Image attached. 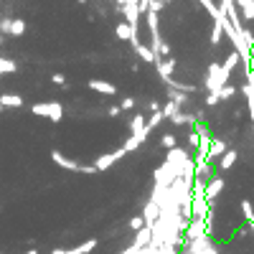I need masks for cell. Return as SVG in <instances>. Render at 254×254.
Returning a JSON list of instances; mask_svg holds the SVG:
<instances>
[{
    "instance_id": "1",
    "label": "cell",
    "mask_w": 254,
    "mask_h": 254,
    "mask_svg": "<svg viewBox=\"0 0 254 254\" xmlns=\"http://www.w3.org/2000/svg\"><path fill=\"white\" fill-rule=\"evenodd\" d=\"M51 160L64 168V171H69V173H84V176H97V168L94 165H81L76 160H71L69 155H64L61 150H51Z\"/></svg>"
},
{
    "instance_id": "2",
    "label": "cell",
    "mask_w": 254,
    "mask_h": 254,
    "mask_svg": "<svg viewBox=\"0 0 254 254\" xmlns=\"http://www.w3.org/2000/svg\"><path fill=\"white\" fill-rule=\"evenodd\" d=\"M31 112L36 117H46L51 122H61L64 120V107H61V102H38L31 107Z\"/></svg>"
},
{
    "instance_id": "3",
    "label": "cell",
    "mask_w": 254,
    "mask_h": 254,
    "mask_svg": "<svg viewBox=\"0 0 254 254\" xmlns=\"http://www.w3.org/2000/svg\"><path fill=\"white\" fill-rule=\"evenodd\" d=\"M229 79V71L221 69V64H211L208 66V74H206V89L208 92H219Z\"/></svg>"
},
{
    "instance_id": "4",
    "label": "cell",
    "mask_w": 254,
    "mask_h": 254,
    "mask_svg": "<svg viewBox=\"0 0 254 254\" xmlns=\"http://www.w3.org/2000/svg\"><path fill=\"white\" fill-rule=\"evenodd\" d=\"M127 155V150H125V147H117V150H112V153H102L92 165L97 168V173H104V171H110V168L117 163V160H122Z\"/></svg>"
},
{
    "instance_id": "5",
    "label": "cell",
    "mask_w": 254,
    "mask_h": 254,
    "mask_svg": "<svg viewBox=\"0 0 254 254\" xmlns=\"http://www.w3.org/2000/svg\"><path fill=\"white\" fill-rule=\"evenodd\" d=\"M97 239H87V242H81V244H76V247H71V249H54L51 254H89V252H94L97 249Z\"/></svg>"
},
{
    "instance_id": "6",
    "label": "cell",
    "mask_w": 254,
    "mask_h": 254,
    "mask_svg": "<svg viewBox=\"0 0 254 254\" xmlns=\"http://www.w3.org/2000/svg\"><path fill=\"white\" fill-rule=\"evenodd\" d=\"M221 190H224V181L211 176V178L206 181V190H203V193H206V201H208V203H214V201L219 198V193H221Z\"/></svg>"
},
{
    "instance_id": "7",
    "label": "cell",
    "mask_w": 254,
    "mask_h": 254,
    "mask_svg": "<svg viewBox=\"0 0 254 254\" xmlns=\"http://www.w3.org/2000/svg\"><path fill=\"white\" fill-rule=\"evenodd\" d=\"M89 89H92V92H99V94H104V97L117 94L115 84H112V81H104V79H92V81H89Z\"/></svg>"
},
{
    "instance_id": "8",
    "label": "cell",
    "mask_w": 254,
    "mask_h": 254,
    "mask_svg": "<svg viewBox=\"0 0 254 254\" xmlns=\"http://www.w3.org/2000/svg\"><path fill=\"white\" fill-rule=\"evenodd\" d=\"M158 216H160V206H158L155 201L147 198V203H145V208H142V219H145V224H147V226H153V224L158 221Z\"/></svg>"
},
{
    "instance_id": "9",
    "label": "cell",
    "mask_w": 254,
    "mask_h": 254,
    "mask_svg": "<svg viewBox=\"0 0 254 254\" xmlns=\"http://www.w3.org/2000/svg\"><path fill=\"white\" fill-rule=\"evenodd\" d=\"M153 242V226H142L140 231H135V239H132V244L137 247V249H142V247H147V244H150Z\"/></svg>"
},
{
    "instance_id": "10",
    "label": "cell",
    "mask_w": 254,
    "mask_h": 254,
    "mask_svg": "<svg viewBox=\"0 0 254 254\" xmlns=\"http://www.w3.org/2000/svg\"><path fill=\"white\" fill-rule=\"evenodd\" d=\"M224 153H226V142L211 137V145H208V163H211V160H219Z\"/></svg>"
},
{
    "instance_id": "11",
    "label": "cell",
    "mask_w": 254,
    "mask_h": 254,
    "mask_svg": "<svg viewBox=\"0 0 254 254\" xmlns=\"http://www.w3.org/2000/svg\"><path fill=\"white\" fill-rule=\"evenodd\" d=\"M132 33H140V31H137V28H132L130 23H127V20H120L117 28H115V36H117L120 41H130V38H132Z\"/></svg>"
},
{
    "instance_id": "12",
    "label": "cell",
    "mask_w": 254,
    "mask_h": 254,
    "mask_svg": "<svg viewBox=\"0 0 254 254\" xmlns=\"http://www.w3.org/2000/svg\"><path fill=\"white\" fill-rule=\"evenodd\" d=\"M0 104H3V110H5V107H8V110L23 107V97H18V94H10V92H5V94H0Z\"/></svg>"
},
{
    "instance_id": "13",
    "label": "cell",
    "mask_w": 254,
    "mask_h": 254,
    "mask_svg": "<svg viewBox=\"0 0 254 254\" xmlns=\"http://www.w3.org/2000/svg\"><path fill=\"white\" fill-rule=\"evenodd\" d=\"M135 51H137V56H140L145 64H155V54H153V49H150V46H145V44H135Z\"/></svg>"
},
{
    "instance_id": "14",
    "label": "cell",
    "mask_w": 254,
    "mask_h": 254,
    "mask_svg": "<svg viewBox=\"0 0 254 254\" xmlns=\"http://www.w3.org/2000/svg\"><path fill=\"white\" fill-rule=\"evenodd\" d=\"M18 71V64L13 59H5V56H0V76H5V74H15Z\"/></svg>"
},
{
    "instance_id": "15",
    "label": "cell",
    "mask_w": 254,
    "mask_h": 254,
    "mask_svg": "<svg viewBox=\"0 0 254 254\" xmlns=\"http://www.w3.org/2000/svg\"><path fill=\"white\" fill-rule=\"evenodd\" d=\"M145 115H135L132 120H130V135H140L142 130H145Z\"/></svg>"
},
{
    "instance_id": "16",
    "label": "cell",
    "mask_w": 254,
    "mask_h": 254,
    "mask_svg": "<svg viewBox=\"0 0 254 254\" xmlns=\"http://www.w3.org/2000/svg\"><path fill=\"white\" fill-rule=\"evenodd\" d=\"M237 163V150H226L221 158H219V165H221V171H226V168H231Z\"/></svg>"
},
{
    "instance_id": "17",
    "label": "cell",
    "mask_w": 254,
    "mask_h": 254,
    "mask_svg": "<svg viewBox=\"0 0 254 254\" xmlns=\"http://www.w3.org/2000/svg\"><path fill=\"white\" fill-rule=\"evenodd\" d=\"M168 99H173V102L178 104V107H183V104L188 102V94H186V92H181V89H171V87H168Z\"/></svg>"
},
{
    "instance_id": "18",
    "label": "cell",
    "mask_w": 254,
    "mask_h": 254,
    "mask_svg": "<svg viewBox=\"0 0 254 254\" xmlns=\"http://www.w3.org/2000/svg\"><path fill=\"white\" fill-rule=\"evenodd\" d=\"M23 33H26V20L13 18V23H10V33H8V36H23Z\"/></svg>"
},
{
    "instance_id": "19",
    "label": "cell",
    "mask_w": 254,
    "mask_h": 254,
    "mask_svg": "<svg viewBox=\"0 0 254 254\" xmlns=\"http://www.w3.org/2000/svg\"><path fill=\"white\" fill-rule=\"evenodd\" d=\"M160 110H163V117H165V120H171V117H173L178 110H183V107H178L173 99H168V102H165V107H160Z\"/></svg>"
},
{
    "instance_id": "20",
    "label": "cell",
    "mask_w": 254,
    "mask_h": 254,
    "mask_svg": "<svg viewBox=\"0 0 254 254\" xmlns=\"http://www.w3.org/2000/svg\"><path fill=\"white\" fill-rule=\"evenodd\" d=\"M163 120H165V117H163V110H158V112H153L150 117H147V122H145V125H147V130H150V132H153V130H155V127H158V125H160Z\"/></svg>"
},
{
    "instance_id": "21",
    "label": "cell",
    "mask_w": 254,
    "mask_h": 254,
    "mask_svg": "<svg viewBox=\"0 0 254 254\" xmlns=\"http://www.w3.org/2000/svg\"><path fill=\"white\" fill-rule=\"evenodd\" d=\"M237 64H239V51H237V54H229V59H226V61L221 64V69L231 74V69H234V66H237Z\"/></svg>"
},
{
    "instance_id": "22",
    "label": "cell",
    "mask_w": 254,
    "mask_h": 254,
    "mask_svg": "<svg viewBox=\"0 0 254 254\" xmlns=\"http://www.w3.org/2000/svg\"><path fill=\"white\" fill-rule=\"evenodd\" d=\"M237 3L244 10V18H254V0H237Z\"/></svg>"
},
{
    "instance_id": "23",
    "label": "cell",
    "mask_w": 254,
    "mask_h": 254,
    "mask_svg": "<svg viewBox=\"0 0 254 254\" xmlns=\"http://www.w3.org/2000/svg\"><path fill=\"white\" fill-rule=\"evenodd\" d=\"M234 94H237V89H234V87H229V84H224V87L219 89V97H221V99H231Z\"/></svg>"
},
{
    "instance_id": "24",
    "label": "cell",
    "mask_w": 254,
    "mask_h": 254,
    "mask_svg": "<svg viewBox=\"0 0 254 254\" xmlns=\"http://www.w3.org/2000/svg\"><path fill=\"white\" fill-rule=\"evenodd\" d=\"M242 211H244V219H247V221H252V219H254V208H252V203H249V201H242Z\"/></svg>"
},
{
    "instance_id": "25",
    "label": "cell",
    "mask_w": 254,
    "mask_h": 254,
    "mask_svg": "<svg viewBox=\"0 0 254 254\" xmlns=\"http://www.w3.org/2000/svg\"><path fill=\"white\" fill-rule=\"evenodd\" d=\"M160 145L165 147V150H171V147H176V137L173 135H163L160 137Z\"/></svg>"
},
{
    "instance_id": "26",
    "label": "cell",
    "mask_w": 254,
    "mask_h": 254,
    "mask_svg": "<svg viewBox=\"0 0 254 254\" xmlns=\"http://www.w3.org/2000/svg\"><path fill=\"white\" fill-rule=\"evenodd\" d=\"M198 142H201V135H198V130L193 127V130H190V135H188V145H190V147H198Z\"/></svg>"
},
{
    "instance_id": "27",
    "label": "cell",
    "mask_w": 254,
    "mask_h": 254,
    "mask_svg": "<svg viewBox=\"0 0 254 254\" xmlns=\"http://www.w3.org/2000/svg\"><path fill=\"white\" fill-rule=\"evenodd\" d=\"M142 226H145V219H142V216H132V219H130V229H132V231H140Z\"/></svg>"
},
{
    "instance_id": "28",
    "label": "cell",
    "mask_w": 254,
    "mask_h": 254,
    "mask_svg": "<svg viewBox=\"0 0 254 254\" xmlns=\"http://www.w3.org/2000/svg\"><path fill=\"white\" fill-rule=\"evenodd\" d=\"M221 31H224V28H221V23H216V26H214V31H211V44H219V41H221Z\"/></svg>"
},
{
    "instance_id": "29",
    "label": "cell",
    "mask_w": 254,
    "mask_h": 254,
    "mask_svg": "<svg viewBox=\"0 0 254 254\" xmlns=\"http://www.w3.org/2000/svg\"><path fill=\"white\" fill-rule=\"evenodd\" d=\"M219 102H221L219 92H208V94H206V104H208V107H214V104H219Z\"/></svg>"
},
{
    "instance_id": "30",
    "label": "cell",
    "mask_w": 254,
    "mask_h": 254,
    "mask_svg": "<svg viewBox=\"0 0 254 254\" xmlns=\"http://www.w3.org/2000/svg\"><path fill=\"white\" fill-rule=\"evenodd\" d=\"M120 107H122V112H127V110H132V107H135V99H132V97H122V102H120Z\"/></svg>"
},
{
    "instance_id": "31",
    "label": "cell",
    "mask_w": 254,
    "mask_h": 254,
    "mask_svg": "<svg viewBox=\"0 0 254 254\" xmlns=\"http://www.w3.org/2000/svg\"><path fill=\"white\" fill-rule=\"evenodd\" d=\"M135 254H158V249H155L153 244H147V247H142V249H137Z\"/></svg>"
},
{
    "instance_id": "32",
    "label": "cell",
    "mask_w": 254,
    "mask_h": 254,
    "mask_svg": "<svg viewBox=\"0 0 254 254\" xmlns=\"http://www.w3.org/2000/svg\"><path fill=\"white\" fill-rule=\"evenodd\" d=\"M107 115H110V117H120V115H122V107H120V104H115V107L107 110Z\"/></svg>"
},
{
    "instance_id": "33",
    "label": "cell",
    "mask_w": 254,
    "mask_h": 254,
    "mask_svg": "<svg viewBox=\"0 0 254 254\" xmlns=\"http://www.w3.org/2000/svg\"><path fill=\"white\" fill-rule=\"evenodd\" d=\"M51 81H54V84H61V87H64V84H66V76H64V74H54Z\"/></svg>"
},
{
    "instance_id": "34",
    "label": "cell",
    "mask_w": 254,
    "mask_h": 254,
    "mask_svg": "<svg viewBox=\"0 0 254 254\" xmlns=\"http://www.w3.org/2000/svg\"><path fill=\"white\" fill-rule=\"evenodd\" d=\"M135 252H137V247H135V244H130V247H125L120 254H135Z\"/></svg>"
},
{
    "instance_id": "35",
    "label": "cell",
    "mask_w": 254,
    "mask_h": 254,
    "mask_svg": "<svg viewBox=\"0 0 254 254\" xmlns=\"http://www.w3.org/2000/svg\"><path fill=\"white\" fill-rule=\"evenodd\" d=\"M147 107H150V112H158V110H160V104H158V102H155V99H153V102H150V104H147Z\"/></svg>"
},
{
    "instance_id": "36",
    "label": "cell",
    "mask_w": 254,
    "mask_h": 254,
    "mask_svg": "<svg viewBox=\"0 0 254 254\" xmlns=\"http://www.w3.org/2000/svg\"><path fill=\"white\" fill-rule=\"evenodd\" d=\"M249 229H252V237H254V219L249 221Z\"/></svg>"
},
{
    "instance_id": "37",
    "label": "cell",
    "mask_w": 254,
    "mask_h": 254,
    "mask_svg": "<svg viewBox=\"0 0 254 254\" xmlns=\"http://www.w3.org/2000/svg\"><path fill=\"white\" fill-rule=\"evenodd\" d=\"M3 44H5V36H3V33H0V46H3Z\"/></svg>"
},
{
    "instance_id": "38",
    "label": "cell",
    "mask_w": 254,
    "mask_h": 254,
    "mask_svg": "<svg viewBox=\"0 0 254 254\" xmlns=\"http://www.w3.org/2000/svg\"><path fill=\"white\" fill-rule=\"evenodd\" d=\"M26 254H38V252H36V249H28V252H26Z\"/></svg>"
},
{
    "instance_id": "39",
    "label": "cell",
    "mask_w": 254,
    "mask_h": 254,
    "mask_svg": "<svg viewBox=\"0 0 254 254\" xmlns=\"http://www.w3.org/2000/svg\"><path fill=\"white\" fill-rule=\"evenodd\" d=\"M160 3H163V5H165V3H171V0H160Z\"/></svg>"
},
{
    "instance_id": "40",
    "label": "cell",
    "mask_w": 254,
    "mask_h": 254,
    "mask_svg": "<svg viewBox=\"0 0 254 254\" xmlns=\"http://www.w3.org/2000/svg\"><path fill=\"white\" fill-rule=\"evenodd\" d=\"M79 3H81V5H84V3H87V0H79Z\"/></svg>"
},
{
    "instance_id": "41",
    "label": "cell",
    "mask_w": 254,
    "mask_h": 254,
    "mask_svg": "<svg viewBox=\"0 0 254 254\" xmlns=\"http://www.w3.org/2000/svg\"><path fill=\"white\" fill-rule=\"evenodd\" d=\"M0 112H3V104H0Z\"/></svg>"
}]
</instances>
